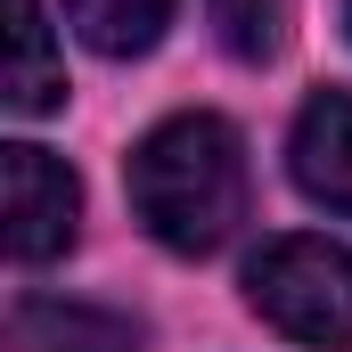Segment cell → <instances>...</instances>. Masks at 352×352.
<instances>
[{"label": "cell", "instance_id": "cell-1", "mask_svg": "<svg viewBox=\"0 0 352 352\" xmlns=\"http://www.w3.org/2000/svg\"><path fill=\"white\" fill-rule=\"evenodd\" d=\"M131 213L156 246L213 254L246 221V148L221 115H173L131 148Z\"/></svg>", "mask_w": 352, "mask_h": 352}, {"label": "cell", "instance_id": "cell-2", "mask_svg": "<svg viewBox=\"0 0 352 352\" xmlns=\"http://www.w3.org/2000/svg\"><path fill=\"white\" fill-rule=\"evenodd\" d=\"M246 303L295 344H352V246L336 238H270L246 263Z\"/></svg>", "mask_w": 352, "mask_h": 352}, {"label": "cell", "instance_id": "cell-3", "mask_svg": "<svg viewBox=\"0 0 352 352\" xmlns=\"http://www.w3.org/2000/svg\"><path fill=\"white\" fill-rule=\"evenodd\" d=\"M0 156H8V254L16 263L66 254L74 230H82V188H74V173L50 148H33V140H16Z\"/></svg>", "mask_w": 352, "mask_h": 352}, {"label": "cell", "instance_id": "cell-4", "mask_svg": "<svg viewBox=\"0 0 352 352\" xmlns=\"http://www.w3.org/2000/svg\"><path fill=\"white\" fill-rule=\"evenodd\" d=\"M295 188L328 213H352V90H320L303 115H295Z\"/></svg>", "mask_w": 352, "mask_h": 352}, {"label": "cell", "instance_id": "cell-5", "mask_svg": "<svg viewBox=\"0 0 352 352\" xmlns=\"http://www.w3.org/2000/svg\"><path fill=\"white\" fill-rule=\"evenodd\" d=\"M16 344L25 352H140V328L123 311H98V303L25 295L16 303Z\"/></svg>", "mask_w": 352, "mask_h": 352}, {"label": "cell", "instance_id": "cell-6", "mask_svg": "<svg viewBox=\"0 0 352 352\" xmlns=\"http://www.w3.org/2000/svg\"><path fill=\"white\" fill-rule=\"evenodd\" d=\"M8 33H16L8 107H16V115H50V107L66 98V66L50 58V16H41V0H8Z\"/></svg>", "mask_w": 352, "mask_h": 352}, {"label": "cell", "instance_id": "cell-7", "mask_svg": "<svg viewBox=\"0 0 352 352\" xmlns=\"http://www.w3.org/2000/svg\"><path fill=\"white\" fill-rule=\"evenodd\" d=\"M66 16H74V33H82L90 50L140 58V50H156V33L173 25V0H66Z\"/></svg>", "mask_w": 352, "mask_h": 352}, {"label": "cell", "instance_id": "cell-8", "mask_svg": "<svg viewBox=\"0 0 352 352\" xmlns=\"http://www.w3.org/2000/svg\"><path fill=\"white\" fill-rule=\"evenodd\" d=\"M205 16H213L221 50H230V58H246V66L278 58V50H287V33H295V0H205Z\"/></svg>", "mask_w": 352, "mask_h": 352}, {"label": "cell", "instance_id": "cell-9", "mask_svg": "<svg viewBox=\"0 0 352 352\" xmlns=\"http://www.w3.org/2000/svg\"><path fill=\"white\" fill-rule=\"evenodd\" d=\"M344 16H352V0H344Z\"/></svg>", "mask_w": 352, "mask_h": 352}]
</instances>
